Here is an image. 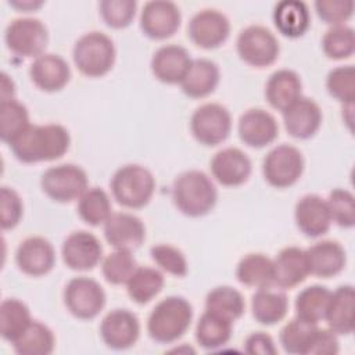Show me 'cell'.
I'll return each instance as SVG.
<instances>
[{
  "instance_id": "cell-1",
  "label": "cell",
  "mask_w": 355,
  "mask_h": 355,
  "mask_svg": "<svg viewBox=\"0 0 355 355\" xmlns=\"http://www.w3.org/2000/svg\"><path fill=\"white\" fill-rule=\"evenodd\" d=\"M71 136L60 123L29 125L8 146L14 157L25 164L54 161L61 158L69 148Z\"/></svg>"
},
{
  "instance_id": "cell-2",
  "label": "cell",
  "mask_w": 355,
  "mask_h": 355,
  "mask_svg": "<svg viewBox=\"0 0 355 355\" xmlns=\"http://www.w3.org/2000/svg\"><path fill=\"white\" fill-rule=\"evenodd\" d=\"M175 207L184 215L197 218L207 215L216 204L218 191L211 178L197 169L180 173L172 184Z\"/></svg>"
},
{
  "instance_id": "cell-3",
  "label": "cell",
  "mask_w": 355,
  "mask_h": 355,
  "mask_svg": "<svg viewBox=\"0 0 355 355\" xmlns=\"http://www.w3.org/2000/svg\"><path fill=\"white\" fill-rule=\"evenodd\" d=\"M193 320L191 304L180 295H169L161 300L147 319L148 336L161 344L179 340Z\"/></svg>"
},
{
  "instance_id": "cell-4",
  "label": "cell",
  "mask_w": 355,
  "mask_h": 355,
  "mask_svg": "<svg viewBox=\"0 0 355 355\" xmlns=\"http://www.w3.org/2000/svg\"><path fill=\"white\" fill-rule=\"evenodd\" d=\"M116 50L112 39L98 31L82 35L73 44L72 58L76 68L89 78L108 73L115 64Z\"/></svg>"
},
{
  "instance_id": "cell-5",
  "label": "cell",
  "mask_w": 355,
  "mask_h": 355,
  "mask_svg": "<svg viewBox=\"0 0 355 355\" xmlns=\"http://www.w3.org/2000/svg\"><path fill=\"white\" fill-rule=\"evenodd\" d=\"M110 187L118 204L136 209L147 205L151 200L155 190V179L146 166L126 164L115 171Z\"/></svg>"
},
{
  "instance_id": "cell-6",
  "label": "cell",
  "mask_w": 355,
  "mask_h": 355,
  "mask_svg": "<svg viewBox=\"0 0 355 355\" xmlns=\"http://www.w3.org/2000/svg\"><path fill=\"white\" fill-rule=\"evenodd\" d=\"M87 175L75 164H60L46 169L40 178L42 190L57 202H71L87 189Z\"/></svg>"
},
{
  "instance_id": "cell-7",
  "label": "cell",
  "mask_w": 355,
  "mask_h": 355,
  "mask_svg": "<svg viewBox=\"0 0 355 355\" xmlns=\"http://www.w3.org/2000/svg\"><path fill=\"white\" fill-rule=\"evenodd\" d=\"M305 166L302 153L291 144L273 147L263 158L262 172L265 180L277 189L293 186L302 175Z\"/></svg>"
},
{
  "instance_id": "cell-8",
  "label": "cell",
  "mask_w": 355,
  "mask_h": 355,
  "mask_svg": "<svg viewBox=\"0 0 355 355\" xmlns=\"http://www.w3.org/2000/svg\"><path fill=\"white\" fill-rule=\"evenodd\" d=\"M7 49L21 57H39L49 43L46 25L33 17L12 19L4 32Z\"/></svg>"
},
{
  "instance_id": "cell-9",
  "label": "cell",
  "mask_w": 355,
  "mask_h": 355,
  "mask_svg": "<svg viewBox=\"0 0 355 355\" xmlns=\"http://www.w3.org/2000/svg\"><path fill=\"white\" fill-rule=\"evenodd\" d=\"M240 58L251 67L265 68L272 65L280 53L276 36L262 25L244 28L236 40Z\"/></svg>"
},
{
  "instance_id": "cell-10",
  "label": "cell",
  "mask_w": 355,
  "mask_h": 355,
  "mask_svg": "<svg viewBox=\"0 0 355 355\" xmlns=\"http://www.w3.org/2000/svg\"><path fill=\"white\" fill-rule=\"evenodd\" d=\"M107 301L101 284L86 276L72 277L64 288V304L78 319H93L104 308Z\"/></svg>"
},
{
  "instance_id": "cell-11",
  "label": "cell",
  "mask_w": 355,
  "mask_h": 355,
  "mask_svg": "<svg viewBox=\"0 0 355 355\" xmlns=\"http://www.w3.org/2000/svg\"><path fill=\"white\" fill-rule=\"evenodd\" d=\"M232 129L229 110L218 103H205L196 108L190 119L194 139L204 146H216L225 141Z\"/></svg>"
},
{
  "instance_id": "cell-12",
  "label": "cell",
  "mask_w": 355,
  "mask_h": 355,
  "mask_svg": "<svg viewBox=\"0 0 355 355\" xmlns=\"http://www.w3.org/2000/svg\"><path fill=\"white\" fill-rule=\"evenodd\" d=\"M187 33L196 46L215 49L229 37L230 22L223 12L215 8H204L191 17Z\"/></svg>"
},
{
  "instance_id": "cell-13",
  "label": "cell",
  "mask_w": 355,
  "mask_h": 355,
  "mask_svg": "<svg viewBox=\"0 0 355 355\" xmlns=\"http://www.w3.org/2000/svg\"><path fill=\"white\" fill-rule=\"evenodd\" d=\"M182 14L179 7L166 0H153L143 6L140 12V29L155 40L171 37L180 26Z\"/></svg>"
},
{
  "instance_id": "cell-14",
  "label": "cell",
  "mask_w": 355,
  "mask_h": 355,
  "mask_svg": "<svg viewBox=\"0 0 355 355\" xmlns=\"http://www.w3.org/2000/svg\"><path fill=\"white\" fill-rule=\"evenodd\" d=\"M100 336L108 348L118 351L128 349L139 340V319L129 309H112L103 318L100 323Z\"/></svg>"
},
{
  "instance_id": "cell-15",
  "label": "cell",
  "mask_w": 355,
  "mask_h": 355,
  "mask_svg": "<svg viewBox=\"0 0 355 355\" xmlns=\"http://www.w3.org/2000/svg\"><path fill=\"white\" fill-rule=\"evenodd\" d=\"M64 263L72 270H90L103 258V245L90 232L76 230L69 233L61 247Z\"/></svg>"
},
{
  "instance_id": "cell-16",
  "label": "cell",
  "mask_w": 355,
  "mask_h": 355,
  "mask_svg": "<svg viewBox=\"0 0 355 355\" xmlns=\"http://www.w3.org/2000/svg\"><path fill=\"white\" fill-rule=\"evenodd\" d=\"M209 168L212 176L222 186L234 187L248 180L252 164L243 150L237 147H226L212 157Z\"/></svg>"
},
{
  "instance_id": "cell-17",
  "label": "cell",
  "mask_w": 355,
  "mask_h": 355,
  "mask_svg": "<svg viewBox=\"0 0 355 355\" xmlns=\"http://www.w3.org/2000/svg\"><path fill=\"white\" fill-rule=\"evenodd\" d=\"M104 237L115 250L133 251L146 239L141 219L129 212H112L104 223Z\"/></svg>"
},
{
  "instance_id": "cell-18",
  "label": "cell",
  "mask_w": 355,
  "mask_h": 355,
  "mask_svg": "<svg viewBox=\"0 0 355 355\" xmlns=\"http://www.w3.org/2000/svg\"><path fill=\"white\" fill-rule=\"evenodd\" d=\"M15 262L25 275L37 277L49 273L55 263L53 244L40 236H32L19 243L15 251Z\"/></svg>"
},
{
  "instance_id": "cell-19",
  "label": "cell",
  "mask_w": 355,
  "mask_h": 355,
  "mask_svg": "<svg viewBox=\"0 0 355 355\" xmlns=\"http://www.w3.org/2000/svg\"><path fill=\"white\" fill-rule=\"evenodd\" d=\"M237 130L241 141L254 148H262L279 136L276 118L262 108H250L243 112Z\"/></svg>"
},
{
  "instance_id": "cell-20",
  "label": "cell",
  "mask_w": 355,
  "mask_h": 355,
  "mask_svg": "<svg viewBox=\"0 0 355 355\" xmlns=\"http://www.w3.org/2000/svg\"><path fill=\"white\" fill-rule=\"evenodd\" d=\"M294 219L297 227L308 237H320L331 226L327 202L318 194H305L297 201Z\"/></svg>"
},
{
  "instance_id": "cell-21",
  "label": "cell",
  "mask_w": 355,
  "mask_h": 355,
  "mask_svg": "<svg viewBox=\"0 0 355 355\" xmlns=\"http://www.w3.org/2000/svg\"><path fill=\"white\" fill-rule=\"evenodd\" d=\"M283 122L290 136L301 140L309 139L320 128V107L315 100L301 96L283 111Z\"/></svg>"
},
{
  "instance_id": "cell-22",
  "label": "cell",
  "mask_w": 355,
  "mask_h": 355,
  "mask_svg": "<svg viewBox=\"0 0 355 355\" xmlns=\"http://www.w3.org/2000/svg\"><path fill=\"white\" fill-rule=\"evenodd\" d=\"M191 61L193 60L184 47L179 44H165L155 50L150 65L153 75L158 80L168 85H180Z\"/></svg>"
},
{
  "instance_id": "cell-23",
  "label": "cell",
  "mask_w": 355,
  "mask_h": 355,
  "mask_svg": "<svg viewBox=\"0 0 355 355\" xmlns=\"http://www.w3.org/2000/svg\"><path fill=\"white\" fill-rule=\"evenodd\" d=\"M29 76L40 90L58 92L69 82L71 68L61 55L43 53L31 64Z\"/></svg>"
},
{
  "instance_id": "cell-24",
  "label": "cell",
  "mask_w": 355,
  "mask_h": 355,
  "mask_svg": "<svg viewBox=\"0 0 355 355\" xmlns=\"http://www.w3.org/2000/svg\"><path fill=\"white\" fill-rule=\"evenodd\" d=\"M308 275L306 254L300 247H286L273 259V286L279 288H293L302 283Z\"/></svg>"
},
{
  "instance_id": "cell-25",
  "label": "cell",
  "mask_w": 355,
  "mask_h": 355,
  "mask_svg": "<svg viewBox=\"0 0 355 355\" xmlns=\"http://www.w3.org/2000/svg\"><path fill=\"white\" fill-rule=\"evenodd\" d=\"M309 275L323 279L338 275L347 262V254L343 245L334 240H322L305 250Z\"/></svg>"
},
{
  "instance_id": "cell-26",
  "label": "cell",
  "mask_w": 355,
  "mask_h": 355,
  "mask_svg": "<svg viewBox=\"0 0 355 355\" xmlns=\"http://www.w3.org/2000/svg\"><path fill=\"white\" fill-rule=\"evenodd\" d=\"M354 302L355 291L351 284L340 286L331 291L324 319L329 329L337 336H347L354 331Z\"/></svg>"
},
{
  "instance_id": "cell-27",
  "label": "cell",
  "mask_w": 355,
  "mask_h": 355,
  "mask_svg": "<svg viewBox=\"0 0 355 355\" xmlns=\"http://www.w3.org/2000/svg\"><path fill=\"white\" fill-rule=\"evenodd\" d=\"M220 79L219 67L208 58H197L180 82L182 92L191 98H202L214 93Z\"/></svg>"
},
{
  "instance_id": "cell-28",
  "label": "cell",
  "mask_w": 355,
  "mask_h": 355,
  "mask_svg": "<svg viewBox=\"0 0 355 355\" xmlns=\"http://www.w3.org/2000/svg\"><path fill=\"white\" fill-rule=\"evenodd\" d=\"M302 96V82L293 69H279L273 72L265 85L268 103L279 111H284Z\"/></svg>"
},
{
  "instance_id": "cell-29",
  "label": "cell",
  "mask_w": 355,
  "mask_h": 355,
  "mask_svg": "<svg viewBox=\"0 0 355 355\" xmlns=\"http://www.w3.org/2000/svg\"><path fill=\"white\" fill-rule=\"evenodd\" d=\"M273 22L282 35L300 37L311 24L308 6L300 0H283L275 6Z\"/></svg>"
},
{
  "instance_id": "cell-30",
  "label": "cell",
  "mask_w": 355,
  "mask_h": 355,
  "mask_svg": "<svg viewBox=\"0 0 355 355\" xmlns=\"http://www.w3.org/2000/svg\"><path fill=\"white\" fill-rule=\"evenodd\" d=\"M251 309L257 322L272 326L287 315L288 300L287 295L279 290H272L270 287L258 288L252 295Z\"/></svg>"
},
{
  "instance_id": "cell-31",
  "label": "cell",
  "mask_w": 355,
  "mask_h": 355,
  "mask_svg": "<svg viewBox=\"0 0 355 355\" xmlns=\"http://www.w3.org/2000/svg\"><path fill=\"white\" fill-rule=\"evenodd\" d=\"M236 277L248 287H270L273 286V259L261 252L247 254L237 263Z\"/></svg>"
},
{
  "instance_id": "cell-32",
  "label": "cell",
  "mask_w": 355,
  "mask_h": 355,
  "mask_svg": "<svg viewBox=\"0 0 355 355\" xmlns=\"http://www.w3.org/2000/svg\"><path fill=\"white\" fill-rule=\"evenodd\" d=\"M11 344L19 355H50L55 347V337L47 324L32 319Z\"/></svg>"
},
{
  "instance_id": "cell-33",
  "label": "cell",
  "mask_w": 355,
  "mask_h": 355,
  "mask_svg": "<svg viewBox=\"0 0 355 355\" xmlns=\"http://www.w3.org/2000/svg\"><path fill=\"white\" fill-rule=\"evenodd\" d=\"M232 327V320L205 309L196 326V340L205 349L220 348L229 343Z\"/></svg>"
},
{
  "instance_id": "cell-34",
  "label": "cell",
  "mask_w": 355,
  "mask_h": 355,
  "mask_svg": "<svg viewBox=\"0 0 355 355\" xmlns=\"http://www.w3.org/2000/svg\"><path fill=\"white\" fill-rule=\"evenodd\" d=\"M164 283V275L158 269L150 266H137L130 279L126 282V291L133 302L144 305L162 290Z\"/></svg>"
},
{
  "instance_id": "cell-35",
  "label": "cell",
  "mask_w": 355,
  "mask_h": 355,
  "mask_svg": "<svg viewBox=\"0 0 355 355\" xmlns=\"http://www.w3.org/2000/svg\"><path fill=\"white\" fill-rule=\"evenodd\" d=\"M330 294L331 291L320 284H312L302 288L294 302L295 316L318 324L324 319Z\"/></svg>"
},
{
  "instance_id": "cell-36",
  "label": "cell",
  "mask_w": 355,
  "mask_h": 355,
  "mask_svg": "<svg viewBox=\"0 0 355 355\" xmlns=\"http://www.w3.org/2000/svg\"><path fill=\"white\" fill-rule=\"evenodd\" d=\"M78 214L90 226L104 225L112 214L111 200L104 189L87 187L78 200Z\"/></svg>"
},
{
  "instance_id": "cell-37",
  "label": "cell",
  "mask_w": 355,
  "mask_h": 355,
  "mask_svg": "<svg viewBox=\"0 0 355 355\" xmlns=\"http://www.w3.org/2000/svg\"><path fill=\"white\" fill-rule=\"evenodd\" d=\"M205 309L234 322L244 313L245 301L239 290L230 286H218L207 294Z\"/></svg>"
},
{
  "instance_id": "cell-38",
  "label": "cell",
  "mask_w": 355,
  "mask_h": 355,
  "mask_svg": "<svg viewBox=\"0 0 355 355\" xmlns=\"http://www.w3.org/2000/svg\"><path fill=\"white\" fill-rule=\"evenodd\" d=\"M32 322L31 311L17 298H6L0 305V334L12 343Z\"/></svg>"
},
{
  "instance_id": "cell-39",
  "label": "cell",
  "mask_w": 355,
  "mask_h": 355,
  "mask_svg": "<svg viewBox=\"0 0 355 355\" xmlns=\"http://www.w3.org/2000/svg\"><path fill=\"white\" fill-rule=\"evenodd\" d=\"M28 108L17 98L0 101V136L10 144L29 126Z\"/></svg>"
},
{
  "instance_id": "cell-40",
  "label": "cell",
  "mask_w": 355,
  "mask_h": 355,
  "mask_svg": "<svg viewBox=\"0 0 355 355\" xmlns=\"http://www.w3.org/2000/svg\"><path fill=\"white\" fill-rule=\"evenodd\" d=\"M323 53L331 60H344L354 54V29L345 24L334 25L326 31L322 39Z\"/></svg>"
},
{
  "instance_id": "cell-41",
  "label": "cell",
  "mask_w": 355,
  "mask_h": 355,
  "mask_svg": "<svg viewBox=\"0 0 355 355\" xmlns=\"http://www.w3.org/2000/svg\"><path fill=\"white\" fill-rule=\"evenodd\" d=\"M318 327L316 323L306 322L298 316L288 320L280 330V344L287 354H302L308 345V341Z\"/></svg>"
},
{
  "instance_id": "cell-42",
  "label": "cell",
  "mask_w": 355,
  "mask_h": 355,
  "mask_svg": "<svg viewBox=\"0 0 355 355\" xmlns=\"http://www.w3.org/2000/svg\"><path fill=\"white\" fill-rule=\"evenodd\" d=\"M136 269L137 262L128 250H115L101 262L103 276L111 284H126Z\"/></svg>"
},
{
  "instance_id": "cell-43",
  "label": "cell",
  "mask_w": 355,
  "mask_h": 355,
  "mask_svg": "<svg viewBox=\"0 0 355 355\" xmlns=\"http://www.w3.org/2000/svg\"><path fill=\"white\" fill-rule=\"evenodd\" d=\"M326 87L331 97L345 105L355 100V69L352 65H343L331 69L326 78Z\"/></svg>"
},
{
  "instance_id": "cell-44",
  "label": "cell",
  "mask_w": 355,
  "mask_h": 355,
  "mask_svg": "<svg viewBox=\"0 0 355 355\" xmlns=\"http://www.w3.org/2000/svg\"><path fill=\"white\" fill-rule=\"evenodd\" d=\"M331 222L341 227H352L355 225V198L347 189H334L326 200Z\"/></svg>"
},
{
  "instance_id": "cell-45",
  "label": "cell",
  "mask_w": 355,
  "mask_h": 355,
  "mask_svg": "<svg viewBox=\"0 0 355 355\" xmlns=\"http://www.w3.org/2000/svg\"><path fill=\"white\" fill-rule=\"evenodd\" d=\"M151 259L166 273L183 277L187 275L189 266L184 254L172 244H157L150 250Z\"/></svg>"
},
{
  "instance_id": "cell-46",
  "label": "cell",
  "mask_w": 355,
  "mask_h": 355,
  "mask_svg": "<svg viewBox=\"0 0 355 355\" xmlns=\"http://www.w3.org/2000/svg\"><path fill=\"white\" fill-rule=\"evenodd\" d=\"M137 3L135 0H103L98 4L103 21L115 29L130 25L136 15Z\"/></svg>"
},
{
  "instance_id": "cell-47",
  "label": "cell",
  "mask_w": 355,
  "mask_h": 355,
  "mask_svg": "<svg viewBox=\"0 0 355 355\" xmlns=\"http://www.w3.org/2000/svg\"><path fill=\"white\" fill-rule=\"evenodd\" d=\"M318 17L331 26L343 25L354 14L352 0H318L315 1Z\"/></svg>"
},
{
  "instance_id": "cell-48",
  "label": "cell",
  "mask_w": 355,
  "mask_h": 355,
  "mask_svg": "<svg viewBox=\"0 0 355 355\" xmlns=\"http://www.w3.org/2000/svg\"><path fill=\"white\" fill-rule=\"evenodd\" d=\"M0 223L3 230L15 227L24 214V204L19 194L7 186H3L0 190Z\"/></svg>"
},
{
  "instance_id": "cell-49",
  "label": "cell",
  "mask_w": 355,
  "mask_h": 355,
  "mask_svg": "<svg viewBox=\"0 0 355 355\" xmlns=\"http://www.w3.org/2000/svg\"><path fill=\"white\" fill-rule=\"evenodd\" d=\"M340 351L337 334L330 329L316 327L312 333L304 355H336Z\"/></svg>"
},
{
  "instance_id": "cell-50",
  "label": "cell",
  "mask_w": 355,
  "mask_h": 355,
  "mask_svg": "<svg viewBox=\"0 0 355 355\" xmlns=\"http://www.w3.org/2000/svg\"><path fill=\"white\" fill-rule=\"evenodd\" d=\"M245 352L250 355H276L277 348L273 338L265 331L251 333L244 343Z\"/></svg>"
},
{
  "instance_id": "cell-51",
  "label": "cell",
  "mask_w": 355,
  "mask_h": 355,
  "mask_svg": "<svg viewBox=\"0 0 355 355\" xmlns=\"http://www.w3.org/2000/svg\"><path fill=\"white\" fill-rule=\"evenodd\" d=\"M14 89L15 86L12 79L6 72H3L1 73V100L14 98V92H15Z\"/></svg>"
},
{
  "instance_id": "cell-52",
  "label": "cell",
  "mask_w": 355,
  "mask_h": 355,
  "mask_svg": "<svg viewBox=\"0 0 355 355\" xmlns=\"http://www.w3.org/2000/svg\"><path fill=\"white\" fill-rule=\"evenodd\" d=\"M10 4L12 7H17L19 10H36L39 8L43 1H32V0H28V1H10Z\"/></svg>"
}]
</instances>
